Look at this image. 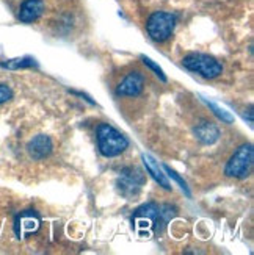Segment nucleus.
Listing matches in <instances>:
<instances>
[{
  "label": "nucleus",
  "mask_w": 254,
  "mask_h": 255,
  "mask_svg": "<svg viewBox=\"0 0 254 255\" xmlns=\"http://www.w3.org/2000/svg\"><path fill=\"white\" fill-rule=\"evenodd\" d=\"M44 11V2L42 0H25L19 8V19L25 24L35 22L41 17Z\"/></svg>",
  "instance_id": "nucleus-10"
},
{
  "label": "nucleus",
  "mask_w": 254,
  "mask_h": 255,
  "mask_svg": "<svg viewBox=\"0 0 254 255\" xmlns=\"http://www.w3.org/2000/svg\"><path fill=\"white\" fill-rule=\"evenodd\" d=\"M41 227V218L35 210H25L14 221V232L19 238H25L38 232Z\"/></svg>",
  "instance_id": "nucleus-7"
},
{
  "label": "nucleus",
  "mask_w": 254,
  "mask_h": 255,
  "mask_svg": "<svg viewBox=\"0 0 254 255\" xmlns=\"http://www.w3.org/2000/svg\"><path fill=\"white\" fill-rule=\"evenodd\" d=\"M184 68H187L192 72L200 74L204 79H217L218 75H222L223 66L218 60H215L211 55L204 53H190L184 57L182 60Z\"/></svg>",
  "instance_id": "nucleus-3"
},
{
  "label": "nucleus",
  "mask_w": 254,
  "mask_h": 255,
  "mask_svg": "<svg viewBox=\"0 0 254 255\" xmlns=\"http://www.w3.org/2000/svg\"><path fill=\"white\" fill-rule=\"evenodd\" d=\"M141 61L145 63V66H148V68H149L151 71H154V74H156L162 82H167V77H165V74H163V71H162V68H160L159 64H156L151 58L145 57V55L141 57Z\"/></svg>",
  "instance_id": "nucleus-15"
},
{
  "label": "nucleus",
  "mask_w": 254,
  "mask_h": 255,
  "mask_svg": "<svg viewBox=\"0 0 254 255\" xmlns=\"http://www.w3.org/2000/svg\"><path fill=\"white\" fill-rule=\"evenodd\" d=\"M11 97H13V91L6 85H0V105L8 102Z\"/></svg>",
  "instance_id": "nucleus-17"
},
{
  "label": "nucleus",
  "mask_w": 254,
  "mask_h": 255,
  "mask_svg": "<svg viewBox=\"0 0 254 255\" xmlns=\"http://www.w3.org/2000/svg\"><path fill=\"white\" fill-rule=\"evenodd\" d=\"M193 133H195V136H196L198 141L203 142V144H207V146H211V144L217 142L218 138H220L218 127L215 124H212V123H209V121H203V123L198 124L195 127Z\"/></svg>",
  "instance_id": "nucleus-11"
},
{
  "label": "nucleus",
  "mask_w": 254,
  "mask_h": 255,
  "mask_svg": "<svg viewBox=\"0 0 254 255\" xmlns=\"http://www.w3.org/2000/svg\"><path fill=\"white\" fill-rule=\"evenodd\" d=\"M141 158H143V163H145V168H146V171L151 174V177L154 180H156L160 186H163L165 190H171V185H170V182H168V179H167V175L163 174V171L160 169V166H159V163L154 160L151 155H146V153H143L141 155Z\"/></svg>",
  "instance_id": "nucleus-12"
},
{
  "label": "nucleus",
  "mask_w": 254,
  "mask_h": 255,
  "mask_svg": "<svg viewBox=\"0 0 254 255\" xmlns=\"http://www.w3.org/2000/svg\"><path fill=\"white\" fill-rule=\"evenodd\" d=\"M203 101L206 102V105L209 107V108H211L212 110V112L220 118V119H222L223 121V123H226V124H231V123H233V121H234V118L233 116H231L228 112H226V110H223V108H220L217 104H214V102H209V101H206V99H203Z\"/></svg>",
  "instance_id": "nucleus-14"
},
{
  "label": "nucleus",
  "mask_w": 254,
  "mask_h": 255,
  "mask_svg": "<svg viewBox=\"0 0 254 255\" xmlns=\"http://www.w3.org/2000/svg\"><path fill=\"white\" fill-rule=\"evenodd\" d=\"M254 163V150L251 144L240 146L226 164V175L234 179H245L250 175Z\"/></svg>",
  "instance_id": "nucleus-4"
},
{
  "label": "nucleus",
  "mask_w": 254,
  "mask_h": 255,
  "mask_svg": "<svg viewBox=\"0 0 254 255\" xmlns=\"http://www.w3.org/2000/svg\"><path fill=\"white\" fill-rule=\"evenodd\" d=\"M143 88H145V77H143L140 72H130L124 77V80L118 85L116 94L135 97V96L141 94Z\"/></svg>",
  "instance_id": "nucleus-8"
},
{
  "label": "nucleus",
  "mask_w": 254,
  "mask_h": 255,
  "mask_svg": "<svg viewBox=\"0 0 254 255\" xmlns=\"http://www.w3.org/2000/svg\"><path fill=\"white\" fill-rule=\"evenodd\" d=\"M145 183H146L145 172L140 168H137V166H129V168L121 169L116 180L118 191L121 193V196H124L127 199L138 196Z\"/></svg>",
  "instance_id": "nucleus-5"
},
{
  "label": "nucleus",
  "mask_w": 254,
  "mask_h": 255,
  "mask_svg": "<svg viewBox=\"0 0 254 255\" xmlns=\"http://www.w3.org/2000/svg\"><path fill=\"white\" fill-rule=\"evenodd\" d=\"M176 216V208L171 205H159L156 202L143 204L135 210L132 216L137 234L141 237H148L152 232H162L163 227Z\"/></svg>",
  "instance_id": "nucleus-1"
},
{
  "label": "nucleus",
  "mask_w": 254,
  "mask_h": 255,
  "mask_svg": "<svg viewBox=\"0 0 254 255\" xmlns=\"http://www.w3.org/2000/svg\"><path fill=\"white\" fill-rule=\"evenodd\" d=\"M174 28H176V16L167 13V11H157V13H154L148 19L146 24L148 35L151 36V39L157 42L170 39Z\"/></svg>",
  "instance_id": "nucleus-6"
},
{
  "label": "nucleus",
  "mask_w": 254,
  "mask_h": 255,
  "mask_svg": "<svg viewBox=\"0 0 254 255\" xmlns=\"http://www.w3.org/2000/svg\"><path fill=\"white\" fill-rule=\"evenodd\" d=\"M0 66L5 69H22V68H31V66H36V61L30 57H24V58L8 60L5 63H0Z\"/></svg>",
  "instance_id": "nucleus-13"
},
{
  "label": "nucleus",
  "mask_w": 254,
  "mask_h": 255,
  "mask_svg": "<svg viewBox=\"0 0 254 255\" xmlns=\"http://www.w3.org/2000/svg\"><path fill=\"white\" fill-rule=\"evenodd\" d=\"M163 169H165V171H167V172H168V175L171 177V179H174L176 182H178V183L181 185V188H182V190L185 191V194H187V196H189V197H190V191H189V186H187V183H185V182H184V180L181 179V177H179L178 174H176V172H174L173 169H170V168H168V166H163Z\"/></svg>",
  "instance_id": "nucleus-16"
},
{
  "label": "nucleus",
  "mask_w": 254,
  "mask_h": 255,
  "mask_svg": "<svg viewBox=\"0 0 254 255\" xmlns=\"http://www.w3.org/2000/svg\"><path fill=\"white\" fill-rule=\"evenodd\" d=\"M97 146L104 157H118L129 147V139L110 124L97 127Z\"/></svg>",
  "instance_id": "nucleus-2"
},
{
  "label": "nucleus",
  "mask_w": 254,
  "mask_h": 255,
  "mask_svg": "<svg viewBox=\"0 0 254 255\" xmlns=\"http://www.w3.org/2000/svg\"><path fill=\"white\" fill-rule=\"evenodd\" d=\"M53 144L47 135H38L27 144V152L33 160H42L52 153Z\"/></svg>",
  "instance_id": "nucleus-9"
}]
</instances>
